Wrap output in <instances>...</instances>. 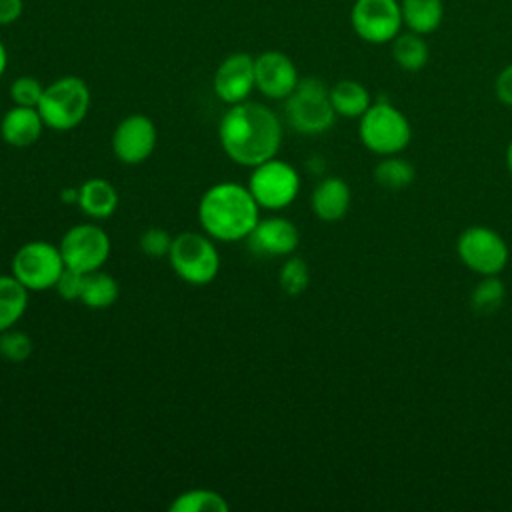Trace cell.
<instances>
[{
    "instance_id": "7402d4cb",
    "label": "cell",
    "mask_w": 512,
    "mask_h": 512,
    "mask_svg": "<svg viewBox=\"0 0 512 512\" xmlns=\"http://www.w3.org/2000/svg\"><path fill=\"white\" fill-rule=\"evenodd\" d=\"M392 58L402 70L418 72L428 64L430 48L422 38V34H416V32L398 34L392 40Z\"/></svg>"
},
{
    "instance_id": "f546056e",
    "label": "cell",
    "mask_w": 512,
    "mask_h": 512,
    "mask_svg": "<svg viewBox=\"0 0 512 512\" xmlns=\"http://www.w3.org/2000/svg\"><path fill=\"white\" fill-rule=\"evenodd\" d=\"M172 240L174 236H170L164 228H148L142 236H140V250L148 256V258H164L170 254L172 248Z\"/></svg>"
},
{
    "instance_id": "52a82bcc",
    "label": "cell",
    "mask_w": 512,
    "mask_h": 512,
    "mask_svg": "<svg viewBox=\"0 0 512 512\" xmlns=\"http://www.w3.org/2000/svg\"><path fill=\"white\" fill-rule=\"evenodd\" d=\"M66 270L60 246L46 240H30L22 244L12 258V276H16L30 292L54 288Z\"/></svg>"
},
{
    "instance_id": "ac0fdd59",
    "label": "cell",
    "mask_w": 512,
    "mask_h": 512,
    "mask_svg": "<svg viewBox=\"0 0 512 512\" xmlns=\"http://www.w3.org/2000/svg\"><path fill=\"white\" fill-rule=\"evenodd\" d=\"M78 206L94 220L110 218L118 208V192L108 180L90 178L78 188Z\"/></svg>"
},
{
    "instance_id": "5b68a950",
    "label": "cell",
    "mask_w": 512,
    "mask_h": 512,
    "mask_svg": "<svg viewBox=\"0 0 512 512\" xmlns=\"http://www.w3.org/2000/svg\"><path fill=\"white\" fill-rule=\"evenodd\" d=\"M358 134L362 144L374 154L390 156L402 152L412 138L408 118L388 100H378L360 116Z\"/></svg>"
},
{
    "instance_id": "836d02e7",
    "label": "cell",
    "mask_w": 512,
    "mask_h": 512,
    "mask_svg": "<svg viewBox=\"0 0 512 512\" xmlns=\"http://www.w3.org/2000/svg\"><path fill=\"white\" fill-rule=\"evenodd\" d=\"M6 66H8V52H6V46L0 42V78L6 72Z\"/></svg>"
},
{
    "instance_id": "d6a6232c",
    "label": "cell",
    "mask_w": 512,
    "mask_h": 512,
    "mask_svg": "<svg viewBox=\"0 0 512 512\" xmlns=\"http://www.w3.org/2000/svg\"><path fill=\"white\" fill-rule=\"evenodd\" d=\"M24 12V0H0V26L14 24Z\"/></svg>"
},
{
    "instance_id": "4fadbf2b",
    "label": "cell",
    "mask_w": 512,
    "mask_h": 512,
    "mask_svg": "<svg viewBox=\"0 0 512 512\" xmlns=\"http://www.w3.org/2000/svg\"><path fill=\"white\" fill-rule=\"evenodd\" d=\"M256 88L272 100H286L300 82L296 64L278 50H266L254 58Z\"/></svg>"
},
{
    "instance_id": "7a4b0ae2",
    "label": "cell",
    "mask_w": 512,
    "mask_h": 512,
    "mask_svg": "<svg viewBox=\"0 0 512 512\" xmlns=\"http://www.w3.org/2000/svg\"><path fill=\"white\" fill-rule=\"evenodd\" d=\"M198 220L212 240L238 242L250 236L260 220V206L248 186L218 182L198 202Z\"/></svg>"
},
{
    "instance_id": "3957f363",
    "label": "cell",
    "mask_w": 512,
    "mask_h": 512,
    "mask_svg": "<svg viewBox=\"0 0 512 512\" xmlns=\"http://www.w3.org/2000/svg\"><path fill=\"white\" fill-rule=\"evenodd\" d=\"M38 112L46 128L66 132L82 124L90 110V88L78 76H62L44 86Z\"/></svg>"
},
{
    "instance_id": "d4e9b609",
    "label": "cell",
    "mask_w": 512,
    "mask_h": 512,
    "mask_svg": "<svg viewBox=\"0 0 512 512\" xmlns=\"http://www.w3.org/2000/svg\"><path fill=\"white\" fill-rule=\"evenodd\" d=\"M172 512H226L228 502L216 490L208 488H192L178 494L172 504Z\"/></svg>"
},
{
    "instance_id": "e0dca14e",
    "label": "cell",
    "mask_w": 512,
    "mask_h": 512,
    "mask_svg": "<svg viewBox=\"0 0 512 512\" xmlns=\"http://www.w3.org/2000/svg\"><path fill=\"white\" fill-rule=\"evenodd\" d=\"M350 200H352L350 186L342 178L328 176L316 184L310 204H312V212L320 220L336 222L346 216L350 208Z\"/></svg>"
},
{
    "instance_id": "2e32d148",
    "label": "cell",
    "mask_w": 512,
    "mask_h": 512,
    "mask_svg": "<svg viewBox=\"0 0 512 512\" xmlns=\"http://www.w3.org/2000/svg\"><path fill=\"white\" fill-rule=\"evenodd\" d=\"M44 126L38 108L14 104L0 120V136L12 148H28L42 136Z\"/></svg>"
},
{
    "instance_id": "9a60e30c",
    "label": "cell",
    "mask_w": 512,
    "mask_h": 512,
    "mask_svg": "<svg viewBox=\"0 0 512 512\" xmlns=\"http://www.w3.org/2000/svg\"><path fill=\"white\" fill-rule=\"evenodd\" d=\"M254 252L262 256H288L300 242L298 228L282 216L260 218L248 236Z\"/></svg>"
},
{
    "instance_id": "603a6c76",
    "label": "cell",
    "mask_w": 512,
    "mask_h": 512,
    "mask_svg": "<svg viewBox=\"0 0 512 512\" xmlns=\"http://www.w3.org/2000/svg\"><path fill=\"white\" fill-rule=\"evenodd\" d=\"M118 294H120V286L116 278L102 270H94L86 274L80 302L92 310H104L118 300Z\"/></svg>"
},
{
    "instance_id": "7c38bea8",
    "label": "cell",
    "mask_w": 512,
    "mask_h": 512,
    "mask_svg": "<svg viewBox=\"0 0 512 512\" xmlns=\"http://www.w3.org/2000/svg\"><path fill=\"white\" fill-rule=\"evenodd\" d=\"M156 126L144 114H130L118 122L112 134V152L122 164H142L156 148Z\"/></svg>"
},
{
    "instance_id": "4dcf8cb0",
    "label": "cell",
    "mask_w": 512,
    "mask_h": 512,
    "mask_svg": "<svg viewBox=\"0 0 512 512\" xmlns=\"http://www.w3.org/2000/svg\"><path fill=\"white\" fill-rule=\"evenodd\" d=\"M84 280H86V274L66 268L62 272V276L58 278L54 288L60 294V298H64L68 302H72V300L80 302V296H82V290H84Z\"/></svg>"
},
{
    "instance_id": "5bb4252c",
    "label": "cell",
    "mask_w": 512,
    "mask_h": 512,
    "mask_svg": "<svg viewBox=\"0 0 512 512\" xmlns=\"http://www.w3.org/2000/svg\"><path fill=\"white\" fill-rule=\"evenodd\" d=\"M256 88L254 58L246 52H234L226 56L214 74V92L226 104H240L248 100Z\"/></svg>"
},
{
    "instance_id": "1f68e13d",
    "label": "cell",
    "mask_w": 512,
    "mask_h": 512,
    "mask_svg": "<svg viewBox=\"0 0 512 512\" xmlns=\"http://www.w3.org/2000/svg\"><path fill=\"white\" fill-rule=\"evenodd\" d=\"M494 90H496V96L502 104L506 106H512V64H508L496 78V84H494Z\"/></svg>"
},
{
    "instance_id": "83f0119b",
    "label": "cell",
    "mask_w": 512,
    "mask_h": 512,
    "mask_svg": "<svg viewBox=\"0 0 512 512\" xmlns=\"http://www.w3.org/2000/svg\"><path fill=\"white\" fill-rule=\"evenodd\" d=\"M34 350L32 338L22 332V330H14L8 328L4 332H0V356L8 362H24L30 358Z\"/></svg>"
},
{
    "instance_id": "f1b7e54d",
    "label": "cell",
    "mask_w": 512,
    "mask_h": 512,
    "mask_svg": "<svg viewBox=\"0 0 512 512\" xmlns=\"http://www.w3.org/2000/svg\"><path fill=\"white\" fill-rule=\"evenodd\" d=\"M42 92H44V86L34 76H18L10 84V98L16 106L36 108L42 98Z\"/></svg>"
},
{
    "instance_id": "4316f807",
    "label": "cell",
    "mask_w": 512,
    "mask_h": 512,
    "mask_svg": "<svg viewBox=\"0 0 512 512\" xmlns=\"http://www.w3.org/2000/svg\"><path fill=\"white\" fill-rule=\"evenodd\" d=\"M278 282L286 294H290V296L302 294L310 284L308 264L298 256H290L280 268Z\"/></svg>"
},
{
    "instance_id": "6da1fadb",
    "label": "cell",
    "mask_w": 512,
    "mask_h": 512,
    "mask_svg": "<svg viewBox=\"0 0 512 512\" xmlns=\"http://www.w3.org/2000/svg\"><path fill=\"white\" fill-rule=\"evenodd\" d=\"M218 138L226 156L246 168L276 158L282 144V124L264 104H232L218 126Z\"/></svg>"
},
{
    "instance_id": "30bf717a",
    "label": "cell",
    "mask_w": 512,
    "mask_h": 512,
    "mask_svg": "<svg viewBox=\"0 0 512 512\" xmlns=\"http://www.w3.org/2000/svg\"><path fill=\"white\" fill-rule=\"evenodd\" d=\"M456 252L462 264L480 276H496L506 268L510 258L504 238L486 226L466 228L458 236Z\"/></svg>"
},
{
    "instance_id": "e575fe53",
    "label": "cell",
    "mask_w": 512,
    "mask_h": 512,
    "mask_svg": "<svg viewBox=\"0 0 512 512\" xmlns=\"http://www.w3.org/2000/svg\"><path fill=\"white\" fill-rule=\"evenodd\" d=\"M506 166H508V172L512 176V140H510V144L506 148Z\"/></svg>"
},
{
    "instance_id": "cb8c5ba5",
    "label": "cell",
    "mask_w": 512,
    "mask_h": 512,
    "mask_svg": "<svg viewBox=\"0 0 512 512\" xmlns=\"http://www.w3.org/2000/svg\"><path fill=\"white\" fill-rule=\"evenodd\" d=\"M414 178H416L414 166L396 154L384 156V160H380L374 168V180L384 190H392V192L404 190L414 182Z\"/></svg>"
},
{
    "instance_id": "277c9868",
    "label": "cell",
    "mask_w": 512,
    "mask_h": 512,
    "mask_svg": "<svg viewBox=\"0 0 512 512\" xmlns=\"http://www.w3.org/2000/svg\"><path fill=\"white\" fill-rule=\"evenodd\" d=\"M288 124L306 136L332 128L336 112L330 102V88L316 76L302 78L284 104Z\"/></svg>"
},
{
    "instance_id": "8fae6325",
    "label": "cell",
    "mask_w": 512,
    "mask_h": 512,
    "mask_svg": "<svg viewBox=\"0 0 512 512\" xmlns=\"http://www.w3.org/2000/svg\"><path fill=\"white\" fill-rule=\"evenodd\" d=\"M354 32L368 44L392 42L402 28L398 0H356L350 10Z\"/></svg>"
},
{
    "instance_id": "ba28073f",
    "label": "cell",
    "mask_w": 512,
    "mask_h": 512,
    "mask_svg": "<svg viewBox=\"0 0 512 512\" xmlns=\"http://www.w3.org/2000/svg\"><path fill=\"white\" fill-rule=\"evenodd\" d=\"M248 190L260 208L282 210L296 200L300 192V176L288 162L270 158L252 168Z\"/></svg>"
},
{
    "instance_id": "8992f818",
    "label": "cell",
    "mask_w": 512,
    "mask_h": 512,
    "mask_svg": "<svg viewBox=\"0 0 512 512\" xmlns=\"http://www.w3.org/2000/svg\"><path fill=\"white\" fill-rule=\"evenodd\" d=\"M168 260L176 276L194 286L212 282L220 270V256L212 238L198 232L174 236Z\"/></svg>"
},
{
    "instance_id": "484cf974",
    "label": "cell",
    "mask_w": 512,
    "mask_h": 512,
    "mask_svg": "<svg viewBox=\"0 0 512 512\" xmlns=\"http://www.w3.org/2000/svg\"><path fill=\"white\" fill-rule=\"evenodd\" d=\"M506 298V288L504 282L496 276H484L472 290L470 294V306L476 314L488 316L494 314L496 310L502 308Z\"/></svg>"
},
{
    "instance_id": "ffe728a7",
    "label": "cell",
    "mask_w": 512,
    "mask_h": 512,
    "mask_svg": "<svg viewBox=\"0 0 512 512\" xmlns=\"http://www.w3.org/2000/svg\"><path fill=\"white\" fill-rule=\"evenodd\" d=\"M330 102L336 116L360 118L372 104L370 92L356 80H340L330 88Z\"/></svg>"
},
{
    "instance_id": "9c48e42d",
    "label": "cell",
    "mask_w": 512,
    "mask_h": 512,
    "mask_svg": "<svg viewBox=\"0 0 512 512\" xmlns=\"http://www.w3.org/2000/svg\"><path fill=\"white\" fill-rule=\"evenodd\" d=\"M58 246L66 268L82 274L100 270L112 250L108 232L98 224H76L68 228Z\"/></svg>"
},
{
    "instance_id": "44dd1931",
    "label": "cell",
    "mask_w": 512,
    "mask_h": 512,
    "mask_svg": "<svg viewBox=\"0 0 512 512\" xmlns=\"http://www.w3.org/2000/svg\"><path fill=\"white\" fill-rule=\"evenodd\" d=\"M28 288L8 274H0V332L14 328L28 308Z\"/></svg>"
},
{
    "instance_id": "d6986e66",
    "label": "cell",
    "mask_w": 512,
    "mask_h": 512,
    "mask_svg": "<svg viewBox=\"0 0 512 512\" xmlns=\"http://www.w3.org/2000/svg\"><path fill=\"white\" fill-rule=\"evenodd\" d=\"M400 10L404 26L422 36L438 30L444 18L442 0H402Z\"/></svg>"
}]
</instances>
